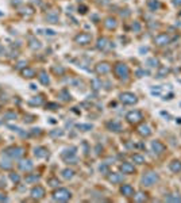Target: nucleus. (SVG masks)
<instances>
[{
  "label": "nucleus",
  "instance_id": "423d86ee",
  "mask_svg": "<svg viewBox=\"0 0 181 203\" xmlns=\"http://www.w3.org/2000/svg\"><path fill=\"white\" fill-rule=\"evenodd\" d=\"M6 154L12 157V159H19L23 156V149L22 148H10L6 150Z\"/></svg>",
  "mask_w": 181,
  "mask_h": 203
},
{
  "label": "nucleus",
  "instance_id": "c756f323",
  "mask_svg": "<svg viewBox=\"0 0 181 203\" xmlns=\"http://www.w3.org/2000/svg\"><path fill=\"white\" fill-rule=\"evenodd\" d=\"M0 200H7V198L4 196V195H1V194H0Z\"/></svg>",
  "mask_w": 181,
  "mask_h": 203
},
{
  "label": "nucleus",
  "instance_id": "20e7f679",
  "mask_svg": "<svg viewBox=\"0 0 181 203\" xmlns=\"http://www.w3.org/2000/svg\"><path fill=\"white\" fill-rule=\"evenodd\" d=\"M120 100L124 104H134V103H137V96L131 92H124L120 95Z\"/></svg>",
  "mask_w": 181,
  "mask_h": 203
},
{
  "label": "nucleus",
  "instance_id": "7ed1b4c3",
  "mask_svg": "<svg viewBox=\"0 0 181 203\" xmlns=\"http://www.w3.org/2000/svg\"><path fill=\"white\" fill-rule=\"evenodd\" d=\"M126 119H127L128 123H131V125H138L142 122L143 115H142V112H139V111H131L126 115Z\"/></svg>",
  "mask_w": 181,
  "mask_h": 203
},
{
  "label": "nucleus",
  "instance_id": "0eeeda50",
  "mask_svg": "<svg viewBox=\"0 0 181 203\" xmlns=\"http://www.w3.org/2000/svg\"><path fill=\"white\" fill-rule=\"evenodd\" d=\"M31 196H32V199H37V200L42 199V198L45 196V188L41 187V186L34 187L32 188V191H31Z\"/></svg>",
  "mask_w": 181,
  "mask_h": 203
},
{
  "label": "nucleus",
  "instance_id": "bb28decb",
  "mask_svg": "<svg viewBox=\"0 0 181 203\" xmlns=\"http://www.w3.org/2000/svg\"><path fill=\"white\" fill-rule=\"evenodd\" d=\"M11 180L14 181V183H19V180H20V178L19 176H18V175H14V173H11Z\"/></svg>",
  "mask_w": 181,
  "mask_h": 203
},
{
  "label": "nucleus",
  "instance_id": "5701e85b",
  "mask_svg": "<svg viewBox=\"0 0 181 203\" xmlns=\"http://www.w3.org/2000/svg\"><path fill=\"white\" fill-rule=\"evenodd\" d=\"M38 180H39V176H37V175H30V176L26 178V181H27V183H32V181L37 183Z\"/></svg>",
  "mask_w": 181,
  "mask_h": 203
},
{
  "label": "nucleus",
  "instance_id": "9d476101",
  "mask_svg": "<svg viewBox=\"0 0 181 203\" xmlns=\"http://www.w3.org/2000/svg\"><path fill=\"white\" fill-rule=\"evenodd\" d=\"M151 148H153V150L157 153V154H162V153L165 152V145L162 142H159V141H154V142L151 144Z\"/></svg>",
  "mask_w": 181,
  "mask_h": 203
},
{
  "label": "nucleus",
  "instance_id": "9b49d317",
  "mask_svg": "<svg viewBox=\"0 0 181 203\" xmlns=\"http://www.w3.org/2000/svg\"><path fill=\"white\" fill-rule=\"evenodd\" d=\"M138 133L142 137H149L151 134V129H150L149 125H142V126L138 127Z\"/></svg>",
  "mask_w": 181,
  "mask_h": 203
},
{
  "label": "nucleus",
  "instance_id": "6ab92c4d",
  "mask_svg": "<svg viewBox=\"0 0 181 203\" xmlns=\"http://www.w3.org/2000/svg\"><path fill=\"white\" fill-rule=\"evenodd\" d=\"M133 161L137 164H145V157L139 153H135V154H133Z\"/></svg>",
  "mask_w": 181,
  "mask_h": 203
},
{
  "label": "nucleus",
  "instance_id": "4be33fe9",
  "mask_svg": "<svg viewBox=\"0 0 181 203\" xmlns=\"http://www.w3.org/2000/svg\"><path fill=\"white\" fill-rule=\"evenodd\" d=\"M73 175H74V172L72 171V169H64V171H62V176H64L65 179H72Z\"/></svg>",
  "mask_w": 181,
  "mask_h": 203
},
{
  "label": "nucleus",
  "instance_id": "1a4fd4ad",
  "mask_svg": "<svg viewBox=\"0 0 181 203\" xmlns=\"http://www.w3.org/2000/svg\"><path fill=\"white\" fill-rule=\"evenodd\" d=\"M120 171L123 172V173L131 175L135 172V167H134V164H131V162H123V164H120Z\"/></svg>",
  "mask_w": 181,
  "mask_h": 203
},
{
  "label": "nucleus",
  "instance_id": "a878e982",
  "mask_svg": "<svg viewBox=\"0 0 181 203\" xmlns=\"http://www.w3.org/2000/svg\"><path fill=\"white\" fill-rule=\"evenodd\" d=\"M165 200H168V202H180L181 198H178V196H168V198H165Z\"/></svg>",
  "mask_w": 181,
  "mask_h": 203
},
{
  "label": "nucleus",
  "instance_id": "cd10ccee",
  "mask_svg": "<svg viewBox=\"0 0 181 203\" xmlns=\"http://www.w3.org/2000/svg\"><path fill=\"white\" fill-rule=\"evenodd\" d=\"M0 167L3 169H10L11 167H12V164H4V161H3V164H0Z\"/></svg>",
  "mask_w": 181,
  "mask_h": 203
},
{
  "label": "nucleus",
  "instance_id": "ddd939ff",
  "mask_svg": "<svg viewBox=\"0 0 181 203\" xmlns=\"http://www.w3.org/2000/svg\"><path fill=\"white\" fill-rule=\"evenodd\" d=\"M108 180L111 181L112 184L120 183V181H123V176L120 173H110L108 175Z\"/></svg>",
  "mask_w": 181,
  "mask_h": 203
},
{
  "label": "nucleus",
  "instance_id": "f257e3e1",
  "mask_svg": "<svg viewBox=\"0 0 181 203\" xmlns=\"http://www.w3.org/2000/svg\"><path fill=\"white\" fill-rule=\"evenodd\" d=\"M159 176L156 173V172H147V173L143 175L142 178V184L143 186H146V187H151L154 184L158 181Z\"/></svg>",
  "mask_w": 181,
  "mask_h": 203
},
{
  "label": "nucleus",
  "instance_id": "dca6fc26",
  "mask_svg": "<svg viewBox=\"0 0 181 203\" xmlns=\"http://www.w3.org/2000/svg\"><path fill=\"white\" fill-rule=\"evenodd\" d=\"M76 41L80 42L81 45H87L89 41H91V35H89V34H81V35H79V37L76 38Z\"/></svg>",
  "mask_w": 181,
  "mask_h": 203
},
{
  "label": "nucleus",
  "instance_id": "c85d7f7f",
  "mask_svg": "<svg viewBox=\"0 0 181 203\" xmlns=\"http://www.w3.org/2000/svg\"><path fill=\"white\" fill-rule=\"evenodd\" d=\"M175 6H181V0H173Z\"/></svg>",
  "mask_w": 181,
  "mask_h": 203
},
{
  "label": "nucleus",
  "instance_id": "aec40b11",
  "mask_svg": "<svg viewBox=\"0 0 181 203\" xmlns=\"http://www.w3.org/2000/svg\"><path fill=\"white\" fill-rule=\"evenodd\" d=\"M34 154L37 156V157H39V159H42V157H45V156L48 154V152H46L45 148H37L35 152H34Z\"/></svg>",
  "mask_w": 181,
  "mask_h": 203
},
{
  "label": "nucleus",
  "instance_id": "39448f33",
  "mask_svg": "<svg viewBox=\"0 0 181 203\" xmlns=\"http://www.w3.org/2000/svg\"><path fill=\"white\" fill-rule=\"evenodd\" d=\"M115 70H116L118 76L120 77V79H127L128 76V68L124 65V64H118L116 68H115Z\"/></svg>",
  "mask_w": 181,
  "mask_h": 203
},
{
  "label": "nucleus",
  "instance_id": "2eb2a0df",
  "mask_svg": "<svg viewBox=\"0 0 181 203\" xmlns=\"http://www.w3.org/2000/svg\"><path fill=\"white\" fill-rule=\"evenodd\" d=\"M107 127H108V129H111V131H120V130H122L120 123H119V122H115V121L108 122V123H107Z\"/></svg>",
  "mask_w": 181,
  "mask_h": 203
},
{
  "label": "nucleus",
  "instance_id": "412c9836",
  "mask_svg": "<svg viewBox=\"0 0 181 203\" xmlns=\"http://www.w3.org/2000/svg\"><path fill=\"white\" fill-rule=\"evenodd\" d=\"M108 70H110V65H108V64H105V62L99 64V67H97L99 73H105V72H108Z\"/></svg>",
  "mask_w": 181,
  "mask_h": 203
},
{
  "label": "nucleus",
  "instance_id": "f3484780",
  "mask_svg": "<svg viewBox=\"0 0 181 203\" xmlns=\"http://www.w3.org/2000/svg\"><path fill=\"white\" fill-rule=\"evenodd\" d=\"M170 171L175 172V173H177V172L181 171V162L178 161V160H175V161L170 162Z\"/></svg>",
  "mask_w": 181,
  "mask_h": 203
},
{
  "label": "nucleus",
  "instance_id": "f03ea898",
  "mask_svg": "<svg viewBox=\"0 0 181 203\" xmlns=\"http://www.w3.org/2000/svg\"><path fill=\"white\" fill-rule=\"evenodd\" d=\"M72 194L69 192L68 190L65 188H58L57 191H54L53 194V199L54 200H58V202H65V200H69Z\"/></svg>",
  "mask_w": 181,
  "mask_h": 203
},
{
  "label": "nucleus",
  "instance_id": "a211bd4d",
  "mask_svg": "<svg viewBox=\"0 0 181 203\" xmlns=\"http://www.w3.org/2000/svg\"><path fill=\"white\" fill-rule=\"evenodd\" d=\"M134 200L135 202H145V200H147V195H146V192H138L137 195L134 194Z\"/></svg>",
  "mask_w": 181,
  "mask_h": 203
},
{
  "label": "nucleus",
  "instance_id": "4468645a",
  "mask_svg": "<svg viewBox=\"0 0 181 203\" xmlns=\"http://www.w3.org/2000/svg\"><path fill=\"white\" fill-rule=\"evenodd\" d=\"M19 167H20V169H22V171L29 172V171H31V169H32V162L30 161V160H26V161L20 162Z\"/></svg>",
  "mask_w": 181,
  "mask_h": 203
},
{
  "label": "nucleus",
  "instance_id": "6e6552de",
  "mask_svg": "<svg viewBox=\"0 0 181 203\" xmlns=\"http://www.w3.org/2000/svg\"><path fill=\"white\" fill-rule=\"evenodd\" d=\"M120 192H122V195H124V196L131 198V196H134L135 191H134L133 186H130V184H123L120 187Z\"/></svg>",
  "mask_w": 181,
  "mask_h": 203
},
{
  "label": "nucleus",
  "instance_id": "f8f14e48",
  "mask_svg": "<svg viewBox=\"0 0 181 203\" xmlns=\"http://www.w3.org/2000/svg\"><path fill=\"white\" fill-rule=\"evenodd\" d=\"M156 44L157 45H159V46H162V45H166V44H169V37L166 34H159L158 37H156Z\"/></svg>",
  "mask_w": 181,
  "mask_h": 203
},
{
  "label": "nucleus",
  "instance_id": "b1692460",
  "mask_svg": "<svg viewBox=\"0 0 181 203\" xmlns=\"http://www.w3.org/2000/svg\"><path fill=\"white\" fill-rule=\"evenodd\" d=\"M49 184H50L51 187H58V186H60V180H58V179H50V180H49Z\"/></svg>",
  "mask_w": 181,
  "mask_h": 203
},
{
  "label": "nucleus",
  "instance_id": "393cba45",
  "mask_svg": "<svg viewBox=\"0 0 181 203\" xmlns=\"http://www.w3.org/2000/svg\"><path fill=\"white\" fill-rule=\"evenodd\" d=\"M169 72V69L166 67H162L161 69H159V72H158V77H164V73H168Z\"/></svg>",
  "mask_w": 181,
  "mask_h": 203
}]
</instances>
